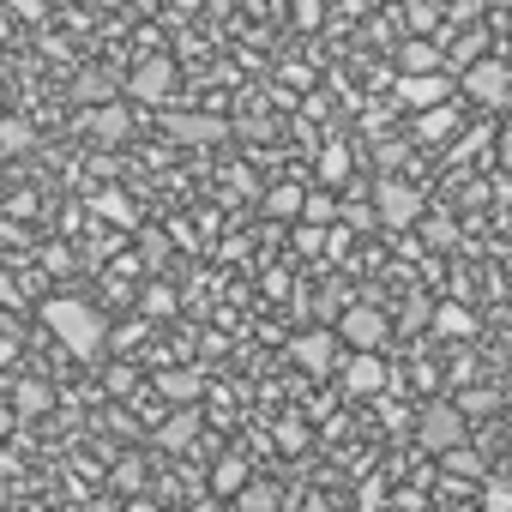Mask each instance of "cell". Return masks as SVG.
<instances>
[{
    "instance_id": "obj_25",
    "label": "cell",
    "mask_w": 512,
    "mask_h": 512,
    "mask_svg": "<svg viewBox=\"0 0 512 512\" xmlns=\"http://www.w3.org/2000/svg\"><path fill=\"white\" fill-rule=\"evenodd\" d=\"M320 181H332V187L350 181V145H326L320 151Z\"/></svg>"
},
{
    "instance_id": "obj_8",
    "label": "cell",
    "mask_w": 512,
    "mask_h": 512,
    "mask_svg": "<svg viewBox=\"0 0 512 512\" xmlns=\"http://www.w3.org/2000/svg\"><path fill=\"white\" fill-rule=\"evenodd\" d=\"M452 85H458V79H446V73H404V79H398V103H410V109L422 115V109L452 103Z\"/></svg>"
},
{
    "instance_id": "obj_5",
    "label": "cell",
    "mask_w": 512,
    "mask_h": 512,
    "mask_svg": "<svg viewBox=\"0 0 512 512\" xmlns=\"http://www.w3.org/2000/svg\"><path fill=\"white\" fill-rule=\"evenodd\" d=\"M338 338H344L350 350H386L392 320H386L374 302H356V308H344V314H338Z\"/></svg>"
},
{
    "instance_id": "obj_2",
    "label": "cell",
    "mask_w": 512,
    "mask_h": 512,
    "mask_svg": "<svg viewBox=\"0 0 512 512\" xmlns=\"http://www.w3.org/2000/svg\"><path fill=\"white\" fill-rule=\"evenodd\" d=\"M458 91H464L470 103H482V109H506V103H512V67L494 61V55H482L476 67L458 73Z\"/></svg>"
},
{
    "instance_id": "obj_33",
    "label": "cell",
    "mask_w": 512,
    "mask_h": 512,
    "mask_svg": "<svg viewBox=\"0 0 512 512\" xmlns=\"http://www.w3.org/2000/svg\"><path fill=\"white\" fill-rule=\"evenodd\" d=\"M446 470L464 476V482H482V458H476L470 446H452V452H446Z\"/></svg>"
},
{
    "instance_id": "obj_32",
    "label": "cell",
    "mask_w": 512,
    "mask_h": 512,
    "mask_svg": "<svg viewBox=\"0 0 512 512\" xmlns=\"http://www.w3.org/2000/svg\"><path fill=\"white\" fill-rule=\"evenodd\" d=\"M103 392H109V398H133V392H139V374H133L127 362H115V368L103 374Z\"/></svg>"
},
{
    "instance_id": "obj_7",
    "label": "cell",
    "mask_w": 512,
    "mask_h": 512,
    "mask_svg": "<svg viewBox=\"0 0 512 512\" xmlns=\"http://www.w3.org/2000/svg\"><path fill=\"white\" fill-rule=\"evenodd\" d=\"M79 127H85L91 145L115 151V145H127V133H133V109H127V103H97V109L79 115Z\"/></svg>"
},
{
    "instance_id": "obj_20",
    "label": "cell",
    "mask_w": 512,
    "mask_h": 512,
    "mask_svg": "<svg viewBox=\"0 0 512 512\" xmlns=\"http://www.w3.org/2000/svg\"><path fill=\"white\" fill-rule=\"evenodd\" d=\"M73 103L79 109H97V103H121V97H115V79L109 73H79L73 79Z\"/></svg>"
},
{
    "instance_id": "obj_22",
    "label": "cell",
    "mask_w": 512,
    "mask_h": 512,
    "mask_svg": "<svg viewBox=\"0 0 512 512\" xmlns=\"http://www.w3.org/2000/svg\"><path fill=\"white\" fill-rule=\"evenodd\" d=\"M13 404H19V416H49L55 410V386L49 380H19L13 386Z\"/></svg>"
},
{
    "instance_id": "obj_36",
    "label": "cell",
    "mask_w": 512,
    "mask_h": 512,
    "mask_svg": "<svg viewBox=\"0 0 512 512\" xmlns=\"http://www.w3.org/2000/svg\"><path fill=\"white\" fill-rule=\"evenodd\" d=\"M278 446H284V452H302V446H308V428H302L296 416H290V422H278Z\"/></svg>"
},
{
    "instance_id": "obj_21",
    "label": "cell",
    "mask_w": 512,
    "mask_h": 512,
    "mask_svg": "<svg viewBox=\"0 0 512 512\" xmlns=\"http://www.w3.org/2000/svg\"><path fill=\"white\" fill-rule=\"evenodd\" d=\"M91 205H97V217H109V223H121V229H145V223H139V211H133V199H127L121 187H103Z\"/></svg>"
},
{
    "instance_id": "obj_11",
    "label": "cell",
    "mask_w": 512,
    "mask_h": 512,
    "mask_svg": "<svg viewBox=\"0 0 512 512\" xmlns=\"http://www.w3.org/2000/svg\"><path fill=\"white\" fill-rule=\"evenodd\" d=\"M338 374H344V392H356V398H374V392H386V380H392L386 362H380V350H356Z\"/></svg>"
},
{
    "instance_id": "obj_18",
    "label": "cell",
    "mask_w": 512,
    "mask_h": 512,
    "mask_svg": "<svg viewBox=\"0 0 512 512\" xmlns=\"http://www.w3.org/2000/svg\"><path fill=\"white\" fill-rule=\"evenodd\" d=\"M476 326H482V320H476L464 302H440V308H434V332H440V338H476Z\"/></svg>"
},
{
    "instance_id": "obj_4",
    "label": "cell",
    "mask_w": 512,
    "mask_h": 512,
    "mask_svg": "<svg viewBox=\"0 0 512 512\" xmlns=\"http://www.w3.org/2000/svg\"><path fill=\"white\" fill-rule=\"evenodd\" d=\"M374 205H380V223H386V229H410V223H422V187H410V181L380 175V181H374Z\"/></svg>"
},
{
    "instance_id": "obj_27",
    "label": "cell",
    "mask_w": 512,
    "mask_h": 512,
    "mask_svg": "<svg viewBox=\"0 0 512 512\" xmlns=\"http://www.w3.org/2000/svg\"><path fill=\"white\" fill-rule=\"evenodd\" d=\"M422 241H428L434 253H452V247H458V223H452V217H428V223H422Z\"/></svg>"
},
{
    "instance_id": "obj_16",
    "label": "cell",
    "mask_w": 512,
    "mask_h": 512,
    "mask_svg": "<svg viewBox=\"0 0 512 512\" xmlns=\"http://www.w3.org/2000/svg\"><path fill=\"white\" fill-rule=\"evenodd\" d=\"M169 253H175V235L157 229V223H145L139 229V260H145V272H169Z\"/></svg>"
},
{
    "instance_id": "obj_6",
    "label": "cell",
    "mask_w": 512,
    "mask_h": 512,
    "mask_svg": "<svg viewBox=\"0 0 512 512\" xmlns=\"http://www.w3.org/2000/svg\"><path fill=\"white\" fill-rule=\"evenodd\" d=\"M127 97H133V103H151V109L169 103V97H175V61H169V55H145V61L127 73Z\"/></svg>"
},
{
    "instance_id": "obj_10",
    "label": "cell",
    "mask_w": 512,
    "mask_h": 512,
    "mask_svg": "<svg viewBox=\"0 0 512 512\" xmlns=\"http://www.w3.org/2000/svg\"><path fill=\"white\" fill-rule=\"evenodd\" d=\"M290 362L308 368V374H332V368H344L332 332H302V338H290Z\"/></svg>"
},
{
    "instance_id": "obj_15",
    "label": "cell",
    "mask_w": 512,
    "mask_h": 512,
    "mask_svg": "<svg viewBox=\"0 0 512 512\" xmlns=\"http://www.w3.org/2000/svg\"><path fill=\"white\" fill-rule=\"evenodd\" d=\"M247 482H253V470H247V458H241V452H223V458L211 464V488H217L223 500H235Z\"/></svg>"
},
{
    "instance_id": "obj_3",
    "label": "cell",
    "mask_w": 512,
    "mask_h": 512,
    "mask_svg": "<svg viewBox=\"0 0 512 512\" xmlns=\"http://www.w3.org/2000/svg\"><path fill=\"white\" fill-rule=\"evenodd\" d=\"M416 446L422 452H452V446H464V410L458 404H428L422 416H416Z\"/></svg>"
},
{
    "instance_id": "obj_19",
    "label": "cell",
    "mask_w": 512,
    "mask_h": 512,
    "mask_svg": "<svg viewBox=\"0 0 512 512\" xmlns=\"http://www.w3.org/2000/svg\"><path fill=\"white\" fill-rule=\"evenodd\" d=\"M109 476H115V488H121V494H127V500H139V494H145V482H151V464H145V458H139V452H121V458H115V470H109Z\"/></svg>"
},
{
    "instance_id": "obj_30",
    "label": "cell",
    "mask_w": 512,
    "mask_h": 512,
    "mask_svg": "<svg viewBox=\"0 0 512 512\" xmlns=\"http://www.w3.org/2000/svg\"><path fill=\"white\" fill-rule=\"evenodd\" d=\"M338 217H344V205H338L332 193H308V211H302V223H326V229H332Z\"/></svg>"
},
{
    "instance_id": "obj_26",
    "label": "cell",
    "mask_w": 512,
    "mask_h": 512,
    "mask_svg": "<svg viewBox=\"0 0 512 512\" xmlns=\"http://www.w3.org/2000/svg\"><path fill=\"white\" fill-rule=\"evenodd\" d=\"M31 145H37V133H31L19 115H13V121H0V151H7V157H25Z\"/></svg>"
},
{
    "instance_id": "obj_37",
    "label": "cell",
    "mask_w": 512,
    "mask_h": 512,
    "mask_svg": "<svg viewBox=\"0 0 512 512\" xmlns=\"http://www.w3.org/2000/svg\"><path fill=\"white\" fill-rule=\"evenodd\" d=\"M43 272H55V278H67V272H73V253H67L61 241H55V247H43Z\"/></svg>"
},
{
    "instance_id": "obj_45",
    "label": "cell",
    "mask_w": 512,
    "mask_h": 512,
    "mask_svg": "<svg viewBox=\"0 0 512 512\" xmlns=\"http://www.w3.org/2000/svg\"><path fill=\"white\" fill-rule=\"evenodd\" d=\"M187 512H217V506H211V500H199V506H187Z\"/></svg>"
},
{
    "instance_id": "obj_43",
    "label": "cell",
    "mask_w": 512,
    "mask_h": 512,
    "mask_svg": "<svg viewBox=\"0 0 512 512\" xmlns=\"http://www.w3.org/2000/svg\"><path fill=\"white\" fill-rule=\"evenodd\" d=\"M85 512H127V500H91Z\"/></svg>"
},
{
    "instance_id": "obj_31",
    "label": "cell",
    "mask_w": 512,
    "mask_h": 512,
    "mask_svg": "<svg viewBox=\"0 0 512 512\" xmlns=\"http://www.w3.org/2000/svg\"><path fill=\"white\" fill-rule=\"evenodd\" d=\"M175 314V290L169 284H145V320H169Z\"/></svg>"
},
{
    "instance_id": "obj_1",
    "label": "cell",
    "mask_w": 512,
    "mask_h": 512,
    "mask_svg": "<svg viewBox=\"0 0 512 512\" xmlns=\"http://www.w3.org/2000/svg\"><path fill=\"white\" fill-rule=\"evenodd\" d=\"M43 326L67 344V356H73V362H97V356H103V344H109L103 314H97L91 302H79V296H49V302H43Z\"/></svg>"
},
{
    "instance_id": "obj_9",
    "label": "cell",
    "mask_w": 512,
    "mask_h": 512,
    "mask_svg": "<svg viewBox=\"0 0 512 512\" xmlns=\"http://www.w3.org/2000/svg\"><path fill=\"white\" fill-rule=\"evenodd\" d=\"M163 133L175 139V145H223L229 139V121H217V115H163Z\"/></svg>"
},
{
    "instance_id": "obj_38",
    "label": "cell",
    "mask_w": 512,
    "mask_h": 512,
    "mask_svg": "<svg viewBox=\"0 0 512 512\" xmlns=\"http://www.w3.org/2000/svg\"><path fill=\"white\" fill-rule=\"evenodd\" d=\"M458 410H464V416H488V410H494V392H464Z\"/></svg>"
},
{
    "instance_id": "obj_12",
    "label": "cell",
    "mask_w": 512,
    "mask_h": 512,
    "mask_svg": "<svg viewBox=\"0 0 512 512\" xmlns=\"http://www.w3.org/2000/svg\"><path fill=\"white\" fill-rule=\"evenodd\" d=\"M157 392H163L175 410H187V404H199L205 374H199V368H163V374H157Z\"/></svg>"
},
{
    "instance_id": "obj_41",
    "label": "cell",
    "mask_w": 512,
    "mask_h": 512,
    "mask_svg": "<svg viewBox=\"0 0 512 512\" xmlns=\"http://www.w3.org/2000/svg\"><path fill=\"white\" fill-rule=\"evenodd\" d=\"M476 151H482V133H464V139L452 145V157H476Z\"/></svg>"
},
{
    "instance_id": "obj_40",
    "label": "cell",
    "mask_w": 512,
    "mask_h": 512,
    "mask_svg": "<svg viewBox=\"0 0 512 512\" xmlns=\"http://www.w3.org/2000/svg\"><path fill=\"white\" fill-rule=\"evenodd\" d=\"M13 13H19V19H49L43 0H13Z\"/></svg>"
},
{
    "instance_id": "obj_28",
    "label": "cell",
    "mask_w": 512,
    "mask_h": 512,
    "mask_svg": "<svg viewBox=\"0 0 512 512\" xmlns=\"http://www.w3.org/2000/svg\"><path fill=\"white\" fill-rule=\"evenodd\" d=\"M404 19H410V37H434V43H440V13L428 7V0H410Z\"/></svg>"
},
{
    "instance_id": "obj_23",
    "label": "cell",
    "mask_w": 512,
    "mask_h": 512,
    "mask_svg": "<svg viewBox=\"0 0 512 512\" xmlns=\"http://www.w3.org/2000/svg\"><path fill=\"white\" fill-rule=\"evenodd\" d=\"M266 211H272V217H302V211H308V193H302L296 181H278V187L266 193Z\"/></svg>"
},
{
    "instance_id": "obj_39",
    "label": "cell",
    "mask_w": 512,
    "mask_h": 512,
    "mask_svg": "<svg viewBox=\"0 0 512 512\" xmlns=\"http://www.w3.org/2000/svg\"><path fill=\"white\" fill-rule=\"evenodd\" d=\"M290 13H296L302 31H314V25H320V0H290Z\"/></svg>"
},
{
    "instance_id": "obj_14",
    "label": "cell",
    "mask_w": 512,
    "mask_h": 512,
    "mask_svg": "<svg viewBox=\"0 0 512 512\" xmlns=\"http://www.w3.org/2000/svg\"><path fill=\"white\" fill-rule=\"evenodd\" d=\"M398 67H404V73H446V55H440L434 37H410V43L398 49Z\"/></svg>"
},
{
    "instance_id": "obj_24",
    "label": "cell",
    "mask_w": 512,
    "mask_h": 512,
    "mask_svg": "<svg viewBox=\"0 0 512 512\" xmlns=\"http://www.w3.org/2000/svg\"><path fill=\"white\" fill-rule=\"evenodd\" d=\"M235 512H278V488L272 482H247L235 494Z\"/></svg>"
},
{
    "instance_id": "obj_17",
    "label": "cell",
    "mask_w": 512,
    "mask_h": 512,
    "mask_svg": "<svg viewBox=\"0 0 512 512\" xmlns=\"http://www.w3.org/2000/svg\"><path fill=\"white\" fill-rule=\"evenodd\" d=\"M452 127H458V109H452V103H440V109H422V115H416V139H422V145H446V139H452Z\"/></svg>"
},
{
    "instance_id": "obj_13",
    "label": "cell",
    "mask_w": 512,
    "mask_h": 512,
    "mask_svg": "<svg viewBox=\"0 0 512 512\" xmlns=\"http://www.w3.org/2000/svg\"><path fill=\"white\" fill-rule=\"evenodd\" d=\"M193 440H199V416H193V404H187V410H169V416L157 422V446H163V452H187Z\"/></svg>"
},
{
    "instance_id": "obj_35",
    "label": "cell",
    "mask_w": 512,
    "mask_h": 512,
    "mask_svg": "<svg viewBox=\"0 0 512 512\" xmlns=\"http://www.w3.org/2000/svg\"><path fill=\"white\" fill-rule=\"evenodd\" d=\"M482 512H512V482H488L482 488Z\"/></svg>"
},
{
    "instance_id": "obj_42",
    "label": "cell",
    "mask_w": 512,
    "mask_h": 512,
    "mask_svg": "<svg viewBox=\"0 0 512 512\" xmlns=\"http://www.w3.org/2000/svg\"><path fill=\"white\" fill-rule=\"evenodd\" d=\"M500 169L512 175V127H500Z\"/></svg>"
},
{
    "instance_id": "obj_44",
    "label": "cell",
    "mask_w": 512,
    "mask_h": 512,
    "mask_svg": "<svg viewBox=\"0 0 512 512\" xmlns=\"http://www.w3.org/2000/svg\"><path fill=\"white\" fill-rule=\"evenodd\" d=\"M127 512H163V506H157L151 494H139V500H127Z\"/></svg>"
},
{
    "instance_id": "obj_29",
    "label": "cell",
    "mask_w": 512,
    "mask_h": 512,
    "mask_svg": "<svg viewBox=\"0 0 512 512\" xmlns=\"http://www.w3.org/2000/svg\"><path fill=\"white\" fill-rule=\"evenodd\" d=\"M476 61H482V31L458 37V43H452V55H446V67H452V73H464V67H476Z\"/></svg>"
},
{
    "instance_id": "obj_34",
    "label": "cell",
    "mask_w": 512,
    "mask_h": 512,
    "mask_svg": "<svg viewBox=\"0 0 512 512\" xmlns=\"http://www.w3.org/2000/svg\"><path fill=\"white\" fill-rule=\"evenodd\" d=\"M326 241H332V229H326V223H302V229H296V247L308 253V260H314V253H326Z\"/></svg>"
}]
</instances>
